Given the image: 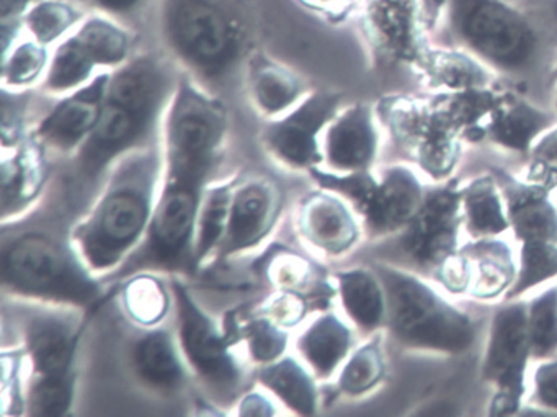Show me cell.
Returning <instances> with one entry per match:
<instances>
[{"mask_svg": "<svg viewBox=\"0 0 557 417\" xmlns=\"http://www.w3.org/2000/svg\"><path fill=\"white\" fill-rule=\"evenodd\" d=\"M120 303L129 321L141 329L156 328L171 315L174 293L156 272L133 273L122 280Z\"/></svg>", "mask_w": 557, "mask_h": 417, "instance_id": "cell-33", "label": "cell"}, {"mask_svg": "<svg viewBox=\"0 0 557 417\" xmlns=\"http://www.w3.org/2000/svg\"><path fill=\"white\" fill-rule=\"evenodd\" d=\"M528 335V303L507 299L495 309L482 361V378L495 388L492 416H511L527 393V370L531 360Z\"/></svg>", "mask_w": 557, "mask_h": 417, "instance_id": "cell-13", "label": "cell"}, {"mask_svg": "<svg viewBox=\"0 0 557 417\" xmlns=\"http://www.w3.org/2000/svg\"><path fill=\"white\" fill-rule=\"evenodd\" d=\"M86 17V12L77 2L40 0L22 21L28 37L50 48L73 34Z\"/></svg>", "mask_w": 557, "mask_h": 417, "instance_id": "cell-39", "label": "cell"}, {"mask_svg": "<svg viewBox=\"0 0 557 417\" xmlns=\"http://www.w3.org/2000/svg\"><path fill=\"white\" fill-rule=\"evenodd\" d=\"M295 226L302 243L325 257L350 253L363 231L354 207L342 195L322 187L299 201Z\"/></svg>", "mask_w": 557, "mask_h": 417, "instance_id": "cell-18", "label": "cell"}, {"mask_svg": "<svg viewBox=\"0 0 557 417\" xmlns=\"http://www.w3.org/2000/svg\"><path fill=\"white\" fill-rule=\"evenodd\" d=\"M554 115L540 107L511 94H502L497 107L485 120L484 139L508 149V151L530 155L534 143L553 128Z\"/></svg>", "mask_w": 557, "mask_h": 417, "instance_id": "cell-25", "label": "cell"}, {"mask_svg": "<svg viewBox=\"0 0 557 417\" xmlns=\"http://www.w3.org/2000/svg\"><path fill=\"white\" fill-rule=\"evenodd\" d=\"M453 37L498 73L521 77L543 58V41L527 15L505 0H451Z\"/></svg>", "mask_w": 557, "mask_h": 417, "instance_id": "cell-9", "label": "cell"}, {"mask_svg": "<svg viewBox=\"0 0 557 417\" xmlns=\"http://www.w3.org/2000/svg\"><path fill=\"white\" fill-rule=\"evenodd\" d=\"M211 174V169L164 164V177L148 233L141 246L113 273V280H125L138 272L197 275V221Z\"/></svg>", "mask_w": 557, "mask_h": 417, "instance_id": "cell-6", "label": "cell"}, {"mask_svg": "<svg viewBox=\"0 0 557 417\" xmlns=\"http://www.w3.org/2000/svg\"><path fill=\"white\" fill-rule=\"evenodd\" d=\"M27 90H9L2 87V148L12 149L30 139L25 133Z\"/></svg>", "mask_w": 557, "mask_h": 417, "instance_id": "cell-43", "label": "cell"}, {"mask_svg": "<svg viewBox=\"0 0 557 417\" xmlns=\"http://www.w3.org/2000/svg\"><path fill=\"white\" fill-rule=\"evenodd\" d=\"M45 149L27 139L17 148L4 149L2 158V224L34 205L47 184Z\"/></svg>", "mask_w": 557, "mask_h": 417, "instance_id": "cell-26", "label": "cell"}, {"mask_svg": "<svg viewBox=\"0 0 557 417\" xmlns=\"http://www.w3.org/2000/svg\"><path fill=\"white\" fill-rule=\"evenodd\" d=\"M239 177L208 185L201 200L200 213L197 221V237H195V272H200L214 260L230 221L231 200L234 187Z\"/></svg>", "mask_w": 557, "mask_h": 417, "instance_id": "cell-34", "label": "cell"}, {"mask_svg": "<svg viewBox=\"0 0 557 417\" xmlns=\"http://www.w3.org/2000/svg\"><path fill=\"white\" fill-rule=\"evenodd\" d=\"M175 335L191 375L221 403L240 396L244 367L234 354V341L226 328L203 308L187 283L174 277Z\"/></svg>", "mask_w": 557, "mask_h": 417, "instance_id": "cell-11", "label": "cell"}, {"mask_svg": "<svg viewBox=\"0 0 557 417\" xmlns=\"http://www.w3.org/2000/svg\"><path fill=\"white\" fill-rule=\"evenodd\" d=\"M311 299L312 296L306 293L275 290V293L260 306L259 311L278 322L283 328L293 329L305 321Z\"/></svg>", "mask_w": 557, "mask_h": 417, "instance_id": "cell-44", "label": "cell"}, {"mask_svg": "<svg viewBox=\"0 0 557 417\" xmlns=\"http://www.w3.org/2000/svg\"><path fill=\"white\" fill-rule=\"evenodd\" d=\"M276 406H280L278 401L259 387V390L246 391L240 394L239 401H237V416L246 417H267L275 416L278 414Z\"/></svg>", "mask_w": 557, "mask_h": 417, "instance_id": "cell-50", "label": "cell"}, {"mask_svg": "<svg viewBox=\"0 0 557 417\" xmlns=\"http://www.w3.org/2000/svg\"><path fill=\"white\" fill-rule=\"evenodd\" d=\"M296 2L312 14L321 15L331 22H338L350 12L357 0H296Z\"/></svg>", "mask_w": 557, "mask_h": 417, "instance_id": "cell-51", "label": "cell"}, {"mask_svg": "<svg viewBox=\"0 0 557 417\" xmlns=\"http://www.w3.org/2000/svg\"><path fill=\"white\" fill-rule=\"evenodd\" d=\"M112 71H102L74 93L60 97V102L47 113L30 133L32 142L47 151L76 155L87 142L106 106Z\"/></svg>", "mask_w": 557, "mask_h": 417, "instance_id": "cell-17", "label": "cell"}, {"mask_svg": "<svg viewBox=\"0 0 557 417\" xmlns=\"http://www.w3.org/2000/svg\"><path fill=\"white\" fill-rule=\"evenodd\" d=\"M260 273L273 286V290L306 293L312 298L335 296L337 290L331 283H324L318 275V266L298 250L286 246H275L260 262Z\"/></svg>", "mask_w": 557, "mask_h": 417, "instance_id": "cell-31", "label": "cell"}, {"mask_svg": "<svg viewBox=\"0 0 557 417\" xmlns=\"http://www.w3.org/2000/svg\"><path fill=\"white\" fill-rule=\"evenodd\" d=\"M376 116V110L368 103L341 110L322 138V168L335 174L371 171L380 149Z\"/></svg>", "mask_w": 557, "mask_h": 417, "instance_id": "cell-20", "label": "cell"}, {"mask_svg": "<svg viewBox=\"0 0 557 417\" xmlns=\"http://www.w3.org/2000/svg\"><path fill=\"white\" fill-rule=\"evenodd\" d=\"M531 165L528 181L543 184L550 192L557 187V126L549 128L530 152Z\"/></svg>", "mask_w": 557, "mask_h": 417, "instance_id": "cell-45", "label": "cell"}, {"mask_svg": "<svg viewBox=\"0 0 557 417\" xmlns=\"http://www.w3.org/2000/svg\"><path fill=\"white\" fill-rule=\"evenodd\" d=\"M432 275L451 295H468L469 263L461 250H456L448 259L443 260Z\"/></svg>", "mask_w": 557, "mask_h": 417, "instance_id": "cell-47", "label": "cell"}, {"mask_svg": "<svg viewBox=\"0 0 557 417\" xmlns=\"http://www.w3.org/2000/svg\"><path fill=\"white\" fill-rule=\"evenodd\" d=\"M99 73L102 71L97 68L74 34H71L54 45L41 89L50 96L63 97L79 89Z\"/></svg>", "mask_w": 557, "mask_h": 417, "instance_id": "cell-36", "label": "cell"}, {"mask_svg": "<svg viewBox=\"0 0 557 417\" xmlns=\"http://www.w3.org/2000/svg\"><path fill=\"white\" fill-rule=\"evenodd\" d=\"M162 40L185 73L221 83L249 53L246 0H159Z\"/></svg>", "mask_w": 557, "mask_h": 417, "instance_id": "cell-4", "label": "cell"}, {"mask_svg": "<svg viewBox=\"0 0 557 417\" xmlns=\"http://www.w3.org/2000/svg\"><path fill=\"white\" fill-rule=\"evenodd\" d=\"M533 400L543 409L557 410V354L541 360L534 370Z\"/></svg>", "mask_w": 557, "mask_h": 417, "instance_id": "cell-48", "label": "cell"}, {"mask_svg": "<svg viewBox=\"0 0 557 417\" xmlns=\"http://www.w3.org/2000/svg\"><path fill=\"white\" fill-rule=\"evenodd\" d=\"M462 228L472 240L498 237L510 230L504 194L494 175H481L461 187Z\"/></svg>", "mask_w": 557, "mask_h": 417, "instance_id": "cell-30", "label": "cell"}, {"mask_svg": "<svg viewBox=\"0 0 557 417\" xmlns=\"http://www.w3.org/2000/svg\"><path fill=\"white\" fill-rule=\"evenodd\" d=\"M344 96L329 90H309L285 115L267 122L262 145L280 164L292 171L322 168V138L329 123L342 110Z\"/></svg>", "mask_w": 557, "mask_h": 417, "instance_id": "cell-15", "label": "cell"}, {"mask_svg": "<svg viewBox=\"0 0 557 417\" xmlns=\"http://www.w3.org/2000/svg\"><path fill=\"white\" fill-rule=\"evenodd\" d=\"M554 277H557V244H523L518 256L517 280L505 295V302L521 298Z\"/></svg>", "mask_w": 557, "mask_h": 417, "instance_id": "cell-42", "label": "cell"}, {"mask_svg": "<svg viewBox=\"0 0 557 417\" xmlns=\"http://www.w3.org/2000/svg\"><path fill=\"white\" fill-rule=\"evenodd\" d=\"M40 0H0V21H22Z\"/></svg>", "mask_w": 557, "mask_h": 417, "instance_id": "cell-52", "label": "cell"}, {"mask_svg": "<svg viewBox=\"0 0 557 417\" xmlns=\"http://www.w3.org/2000/svg\"><path fill=\"white\" fill-rule=\"evenodd\" d=\"M83 309L34 303L21 322L22 351L30 375L25 410L34 417L73 413L77 393V357L86 321Z\"/></svg>", "mask_w": 557, "mask_h": 417, "instance_id": "cell-5", "label": "cell"}, {"mask_svg": "<svg viewBox=\"0 0 557 417\" xmlns=\"http://www.w3.org/2000/svg\"><path fill=\"white\" fill-rule=\"evenodd\" d=\"M318 377L298 355H283L272 364L260 365L256 383L269 391L280 406L296 416H315L321 406Z\"/></svg>", "mask_w": 557, "mask_h": 417, "instance_id": "cell-28", "label": "cell"}, {"mask_svg": "<svg viewBox=\"0 0 557 417\" xmlns=\"http://www.w3.org/2000/svg\"><path fill=\"white\" fill-rule=\"evenodd\" d=\"M24 351L4 352L2 354V404L4 413L8 407L25 410V390L22 387L21 368L24 365Z\"/></svg>", "mask_w": 557, "mask_h": 417, "instance_id": "cell-46", "label": "cell"}, {"mask_svg": "<svg viewBox=\"0 0 557 417\" xmlns=\"http://www.w3.org/2000/svg\"><path fill=\"white\" fill-rule=\"evenodd\" d=\"M364 37L384 60L419 66L425 57L419 0H368L361 17Z\"/></svg>", "mask_w": 557, "mask_h": 417, "instance_id": "cell-19", "label": "cell"}, {"mask_svg": "<svg viewBox=\"0 0 557 417\" xmlns=\"http://www.w3.org/2000/svg\"><path fill=\"white\" fill-rule=\"evenodd\" d=\"M417 68L433 87L443 93L482 89L491 84L487 70L474 57L459 51L429 50Z\"/></svg>", "mask_w": 557, "mask_h": 417, "instance_id": "cell-35", "label": "cell"}, {"mask_svg": "<svg viewBox=\"0 0 557 417\" xmlns=\"http://www.w3.org/2000/svg\"><path fill=\"white\" fill-rule=\"evenodd\" d=\"M285 207V194L270 177L237 179L226 234L214 260H227L262 246Z\"/></svg>", "mask_w": 557, "mask_h": 417, "instance_id": "cell-16", "label": "cell"}, {"mask_svg": "<svg viewBox=\"0 0 557 417\" xmlns=\"http://www.w3.org/2000/svg\"><path fill=\"white\" fill-rule=\"evenodd\" d=\"M50 61V48L32 37L21 38L8 53L2 54V87L28 90L35 84L44 83Z\"/></svg>", "mask_w": 557, "mask_h": 417, "instance_id": "cell-40", "label": "cell"}, {"mask_svg": "<svg viewBox=\"0 0 557 417\" xmlns=\"http://www.w3.org/2000/svg\"><path fill=\"white\" fill-rule=\"evenodd\" d=\"M73 34L99 70H116L133 58L132 32L109 15H87Z\"/></svg>", "mask_w": 557, "mask_h": 417, "instance_id": "cell-32", "label": "cell"}, {"mask_svg": "<svg viewBox=\"0 0 557 417\" xmlns=\"http://www.w3.org/2000/svg\"><path fill=\"white\" fill-rule=\"evenodd\" d=\"M334 280L342 309L361 334L373 335L386 328V292L373 269L338 270Z\"/></svg>", "mask_w": 557, "mask_h": 417, "instance_id": "cell-29", "label": "cell"}, {"mask_svg": "<svg viewBox=\"0 0 557 417\" xmlns=\"http://www.w3.org/2000/svg\"><path fill=\"white\" fill-rule=\"evenodd\" d=\"M236 328H226L234 344L243 341L247 355L256 367L272 364L286 355L289 347V329L283 328L263 312L257 311L243 322H233Z\"/></svg>", "mask_w": 557, "mask_h": 417, "instance_id": "cell-38", "label": "cell"}, {"mask_svg": "<svg viewBox=\"0 0 557 417\" xmlns=\"http://www.w3.org/2000/svg\"><path fill=\"white\" fill-rule=\"evenodd\" d=\"M507 207L510 230L520 246L557 244V207L550 191L537 182H521L502 168L492 169Z\"/></svg>", "mask_w": 557, "mask_h": 417, "instance_id": "cell-22", "label": "cell"}, {"mask_svg": "<svg viewBox=\"0 0 557 417\" xmlns=\"http://www.w3.org/2000/svg\"><path fill=\"white\" fill-rule=\"evenodd\" d=\"M246 81L253 109L267 120L285 115L309 94L296 71L262 51L250 57Z\"/></svg>", "mask_w": 557, "mask_h": 417, "instance_id": "cell-23", "label": "cell"}, {"mask_svg": "<svg viewBox=\"0 0 557 417\" xmlns=\"http://www.w3.org/2000/svg\"><path fill=\"white\" fill-rule=\"evenodd\" d=\"M386 377V357L383 351V335H371L360 347L354 348L337 373L338 394L360 397L371 393Z\"/></svg>", "mask_w": 557, "mask_h": 417, "instance_id": "cell-37", "label": "cell"}, {"mask_svg": "<svg viewBox=\"0 0 557 417\" xmlns=\"http://www.w3.org/2000/svg\"><path fill=\"white\" fill-rule=\"evenodd\" d=\"M462 230L461 187L455 181L426 188L409 223L394 234V249L417 272L433 273L459 249Z\"/></svg>", "mask_w": 557, "mask_h": 417, "instance_id": "cell-14", "label": "cell"}, {"mask_svg": "<svg viewBox=\"0 0 557 417\" xmlns=\"http://www.w3.org/2000/svg\"><path fill=\"white\" fill-rule=\"evenodd\" d=\"M553 100H554V107H556L557 110V68L554 70V76H553Z\"/></svg>", "mask_w": 557, "mask_h": 417, "instance_id": "cell-53", "label": "cell"}, {"mask_svg": "<svg viewBox=\"0 0 557 417\" xmlns=\"http://www.w3.org/2000/svg\"><path fill=\"white\" fill-rule=\"evenodd\" d=\"M178 73L152 53L133 57L112 71L102 115L73 156L74 204L97 191L120 159L162 142V125L177 89Z\"/></svg>", "mask_w": 557, "mask_h": 417, "instance_id": "cell-1", "label": "cell"}, {"mask_svg": "<svg viewBox=\"0 0 557 417\" xmlns=\"http://www.w3.org/2000/svg\"><path fill=\"white\" fill-rule=\"evenodd\" d=\"M230 130L223 100L190 74L181 73L162 125L165 165L216 169Z\"/></svg>", "mask_w": 557, "mask_h": 417, "instance_id": "cell-12", "label": "cell"}, {"mask_svg": "<svg viewBox=\"0 0 557 417\" xmlns=\"http://www.w3.org/2000/svg\"><path fill=\"white\" fill-rule=\"evenodd\" d=\"M0 266L5 295L22 302L90 311L106 295L103 280L84 262L71 233L15 228L2 241Z\"/></svg>", "mask_w": 557, "mask_h": 417, "instance_id": "cell-3", "label": "cell"}, {"mask_svg": "<svg viewBox=\"0 0 557 417\" xmlns=\"http://www.w3.org/2000/svg\"><path fill=\"white\" fill-rule=\"evenodd\" d=\"M376 115L394 145L435 182L451 177L465 142L466 125L451 93L429 100L386 97Z\"/></svg>", "mask_w": 557, "mask_h": 417, "instance_id": "cell-8", "label": "cell"}, {"mask_svg": "<svg viewBox=\"0 0 557 417\" xmlns=\"http://www.w3.org/2000/svg\"><path fill=\"white\" fill-rule=\"evenodd\" d=\"M133 377L152 393L174 396L185 390L191 371L182 354L175 331L156 326L146 328L129 345Z\"/></svg>", "mask_w": 557, "mask_h": 417, "instance_id": "cell-21", "label": "cell"}, {"mask_svg": "<svg viewBox=\"0 0 557 417\" xmlns=\"http://www.w3.org/2000/svg\"><path fill=\"white\" fill-rule=\"evenodd\" d=\"M531 357L546 360L557 354V285L528 303Z\"/></svg>", "mask_w": 557, "mask_h": 417, "instance_id": "cell-41", "label": "cell"}, {"mask_svg": "<svg viewBox=\"0 0 557 417\" xmlns=\"http://www.w3.org/2000/svg\"><path fill=\"white\" fill-rule=\"evenodd\" d=\"M74 2L96 14L109 15L122 22L148 11L156 0H74Z\"/></svg>", "mask_w": 557, "mask_h": 417, "instance_id": "cell-49", "label": "cell"}, {"mask_svg": "<svg viewBox=\"0 0 557 417\" xmlns=\"http://www.w3.org/2000/svg\"><path fill=\"white\" fill-rule=\"evenodd\" d=\"M459 250L469 263L468 295L481 302L505 298L518 273L511 247L497 237H484L459 246Z\"/></svg>", "mask_w": 557, "mask_h": 417, "instance_id": "cell-27", "label": "cell"}, {"mask_svg": "<svg viewBox=\"0 0 557 417\" xmlns=\"http://www.w3.org/2000/svg\"><path fill=\"white\" fill-rule=\"evenodd\" d=\"M164 177L162 142L120 159L92 208L71 230V240L97 277L115 273L141 246Z\"/></svg>", "mask_w": 557, "mask_h": 417, "instance_id": "cell-2", "label": "cell"}, {"mask_svg": "<svg viewBox=\"0 0 557 417\" xmlns=\"http://www.w3.org/2000/svg\"><path fill=\"white\" fill-rule=\"evenodd\" d=\"M309 175L318 187L342 195L374 240L399 233L419 210L426 192L419 175L406 165H391L381 175L371 171L335 174L324 168L312 169Z\"/></svg>", "mask_w": 557, "mask_h": 417, "instance_id": "cell-10", "label": "cell"}, {"mask_svg": "<svg viewBox=\"0 0 557 417\" xmlns=\"http://www.w3.org/2000/svg\"><path fill=\"white\" fill-rule=\"evenodd\" d=\"M386 292V329L391 338L412 351L459 355L468 352L478 335L471 316L446 302L433 286L403 267L376 262Z\"/></svg>", "mask_w": 557, "mask_h": 417, "instance_id": "cell-7", "label": "cell"}, {"mask_svg": "<svg viewBox=\"0 0 557 417\" xmlns=\"http://www.w3.org/2000/svg\"><path fill=\"white\" fill-rule=\"evenodd\" d=\"M354 344L351 326L337 312L325 309L299 332L295 351L319 381H327L338 373Z\"/></svg>", "mask_w": 557, "mask_h": 417, "instance_id": "cell-24", "label": "cell"}]
</instances>
